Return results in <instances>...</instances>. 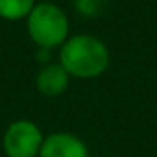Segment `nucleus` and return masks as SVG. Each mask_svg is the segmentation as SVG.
<instances>
[{"label": "nucleus", "instance_id": "obj_1", "mask_svg": "<svg viewBox=\"0 0 157 157\" xmlns=\"http://www.w3.org/2000/svg\"><path fill=\"white\" fill-rule=\"evenodd\" d=\"M61 67L76 78L100 76L109 63V52L102 41L91 35H76L61 46Z\"/></svg>", "mask_w": 157, "mask_h": 157}, {"label": "nucleus", "instance_id": "obj_2", "mask_svg": "<svg viewBox=\"0 0 157 157\" xmlns=\"http://www.w3.org/2000/svg\"><path fill=\"white\" fill-rule=\"evenodd\" d=\"M28 32L43 50H50L65 43L68 35V21L57 6L39 4L33 6L28 15Z\"/></svg>", "mask_w": 157, "mask_h": 157}, {"label": "nucleus", "instance_id": "obj_3", "mask_svg": "<svg viewBox=\"0 0 157 157\" xmlns=\"http://www.w3.org/2000/svg\"><path fill=\"white\" fill-rule=\"evenodd\" d=\"M43 135L30 120L11 124L4 135V150L10 157H35L41 151Z\"/></svg>", "mask_w": 157, "mask_h": 157}, {"label": "nucleus", "instance_id": "obj_4", "mask_svg": "<svg viewBox=\"0 0 157 157\" xmlns=\"http://www.w3.org/2000/svg\"><path fill=\"white\" fill-rule=\"evenodd\" d=\"M41 157H87L85 144L70 133H52L43 140Z\"/></svg>", "mask_w": 157, "mask_h": 157}, {"label": "nucleus", "instance_id": "obj_5", "mask_svg": "<svg viewBox=\"0 0 157 157\" xmlns=\"http://www.w3.org/2000/svg\"><path fill=\"white\" fill-rule=\"evenodd\" d=\"M68 85V72L61 65H48L37 76V87L46 96L61 94Z\"/></svg>", "mask_w": 157, "mask_h": 157}, {"label": "nucleus", "instance_id": "obj_6", "mask_svg": "<svg viewBox=\"0 0 157 157\" xmlns=\"http://www.w3.org/2000/svg\"><path fill=\"white\" fill-rule=\"evenodd\" d=\"M33 10V0H0V17L8 21H19L28 17Z\"/></svg>", "mask_w": 157, "mask_h": 157}, {"label": "nucleus", "instance_id": "obj_7", "mask_svg": "<svg viewBox=\"0 0 157 157\" xmlns=\"http://www.w3.org/2000/svg\"><path fill=\"white\" fill-rule=\"evenodd\" d=\"M74 6H76L78 13L83 17H96L102 13L105 0H74Z\"/></svg>", "mask_w": 157, "mask_h": 157}]
</instances>
